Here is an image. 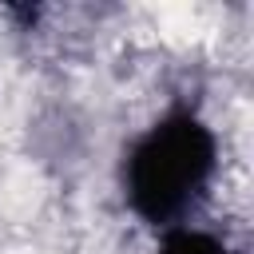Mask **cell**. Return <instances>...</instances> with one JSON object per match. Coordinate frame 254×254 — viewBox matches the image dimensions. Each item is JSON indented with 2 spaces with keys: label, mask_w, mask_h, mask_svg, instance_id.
I'll use <instances>...</instances> for the list:
<instances>
[{
  "label": "cell",
  "mask_w": 254,
  "mask_h": 254,
  "mask_svg": "<svg viewBox=\"0 0 254 254\" xmlns=\"http://www.w3.org/2000/svg\"><path fill=\"white\" fill-rule=\"evenodd\" d=\"M159 254H230V246L206 230H190V226H171L163 234Z\"/></svg>",
  "instance_id": "cell-2"
},
{
  "label": "cell",
  "mask_w": 254,
  "mask_h": 254,
  "mask_svg": "<svg viewBox=\"0 0 254 254\" xmlns=\"http://www.w3.org/2000/svg\"><path fill=\"white\" fill-rule=\"evenodd\" d=\"M214 135L210 127L190 115L175 111L163 123H155L127 155V198L139 218L155 226H171L183 218L202 194L214 175Z\"/></svg>",
  "instance_id": "cell-1"
}]
</instances>
